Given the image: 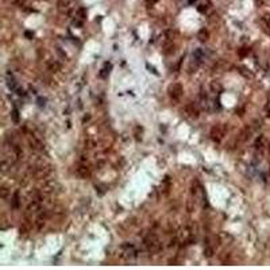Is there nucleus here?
I'll list each match as a JSON object with an SVG mask.
<instances>
[{"label":"nucleus","instance_id":"f257e3e1","mask_svg":"<svg viewBox=\"0 0 270 270\" xmlns=\"http://www.w3.org/2000/svg\"><path fill=\"white\" fill-rule=\"evenodd\" d=\"M145 246H146L147 251L151 252V254H155V252L161 251V249H162L161 240H159L158 238H157V235H154V234H150L149 236L145 239Z\"/></svg>","mask_w":270,"mask_h":270},{"label":"nucleus","instance_id":"f03ea898","mask_svg":"<svg viewBox=\"0 0 270 270\" xmlns=\"http://www.w3.org/2000/svg\"><path fill=\"white\" fill-rule=\"evenodd\" d=\"M120 257L123 258V259H134V258H136V249L132 245H130V243H126V245H122L120 247Z\"/></svg>","mask_w":270,"mask_h":270},{"label":"nucleus","instance_id":"7ed1b4c3","mask_svg":"<svg viewBox=\"0 0 270 270\" xmlns=\"http://www.w3.org/2000/svg\"><path fill=\"white\" fill-rule=\"evenodd\" d=\"M169 96H170V99H172L173 101H178L182 97V93H184V88H182V85L181 84H178V83H174V84H172V85L169 86Z\"/></svg>","mask_w":270,"mask_h":270},{"label":"nucleus","instance_id":"20e7f679","mask_svg":"<svg viewBox=\"0 0 270 270\" xmlns=\"http://www.w3.org/2000/svg\"><path fill=\"white\" fill-rule=\"evenodd\" d=\"M226 135V126H215L211 131V138L213 139L215 142H220Z\"/></svg>","mask_w":270,"mask_h":270},{"label":"nucleus","instance_id":"39448f33","mask_svg":"<svg viewBox=\"0 0 270 270\" xmlns=\"http://www.w3.org/2000/svg\"><path fill=\"white\" fill-rule=\"evenodd\" d=\"M184 111H185V114L189 116V118H192V119L199 118V108L194 106V103L187 104V106H185V108H184Z\"/></svg>","mask_w":270,"mask_h":270},{"label":"nucleus","instance_id":"423d86ee","mask_svg":"<svg viewBox=\"0 0 270 270\" xmlns=\"http://www.w3.org/2000/svg\"><path fill=\"white\" fill-rule=\"evenodd\" d=\"M58 8H60V11L63 14H70V11H72L70 2H69V0H62V2L58 3Z\"/></svg>","mask_w":270,"mask_h":270},{"label":"nucleus","instance_id":"0eeeda50","mask_svg":"<svg viewBox=\"0 0 270 270\" xmlns=\"http://www.w3.org/2000/svg\"><path fill=\"white\" fill-rule=\"evenodd\" d=\"M77 174L81 177V178H86V177H89V168L86 166V165H84V164H81V165H78V168H77Z\"/></svg>","mask_w":270,"mask_h":270},{"label":"nucleus","instance_id":"6e6552de","mask_svg":"<svg viewBox=\"0 0 270 270\" xmlns=\"http://www.w3.org/2000/svg\"><path fill=\"white\" fill-rule=\"evenodd\" d=\"M261 26H262V30L265 31L266 34H270V15L262 16V19H261Z\"/></svg>","mask_w":270,"mask_h":270},{"label":"nucleus","instance_id":"1a4fd4ad","mask_svg":"<svg viewBox=\"0 0 270 270\" xmlns=\"http://www.w3.org/2000/svg\"><path fill=\"white\" fill-rule=\"evenodd\" d=\"M28 143L31 145V147H33V149H35V150H41L42 149V142L39 141L38 138H35V136L34 135H30L28 136Z\"/></svg>","mask_w":270,"mask_h":270},{"label":"nucleus","instance_id":"9d476101","mask_svg":"<svg viewBox=\"0 0 270 270\" xmlns=\"http://www.w3.org/2000/svg\"><path fill=\"white\" fill-rule=\"evenodd\" d=\"M197 38L201 41V42H205V41H208V38H210V33H208L207 30H200Z\"/></svg>","mask_w":270,"mask_h":270},{"label":"nucleus","instance_id":"9b49d317","mask_svg":"<svg viewBox=\"0 0 270 270\" xmlns=\"http://www.w3.org/2000/svg\"><path fill=\"white\" fill-rule=\"evenodd\" d=\"M174 51H176V46H174L173 43H170V45H165V49H164L165 54H173Z\"/></svg>","mask_w":270,"mask_h":270},{"label":"nucleus","instance_id":"f8f14e48","mask_svg":"<svg viewBox=\"0 0 270 270\" xmlns=\"http://www.w3.org/2000/svg\"><path fill=\"white\" fill-rule=\"evenodd\" d=\"M109 69H111V63H106L104 69H101V72H100V77L106 78V77H107V74L109 73Z\"/></svg>","mask_w":270,"mask_h":270},{"label":"nucleus","instance_id":"ddd939ff","mask_svg":"<svg viewBox=\"0 0 270 270\" xmlns=\"http://www.w3.org/2000/svg\"><path fill=\"white\" fill-rule=\"evenodd\" d=\"M7 84H8V88H10V89H12V91H15V89H18V85H16L15 80H14L12 77H10V76H8V81H7Z\"/></svg>","mask_w":270,"mask_h":270},{"label":"nucleus","instance_id":"4468645a","mask_svg":"<svg viewBox=\"0 0 270 270\" xmlns=\"http://www.w3.org/2000/svg\"><path fill=\"white\" fill-rule=\"evenodd\" d=\"M12 207L14 208H18L19 207V192H15L14 193V196H12Z\"/></svg>","mask_w":270,"mask_h":270},{"label":"nucleus","instance_id":"2eb2a0df","mask_svg":"<svg viewBox=\"0 0 270 270\" xmlns=\"http://www.w3.org/2000/svg\"><path fill=\"white\" fill-rule=\"evenodd\" d=\"M204 255L207 258H211L213 255V249L210 247V246H207V247H205V250H204Z\"/></svg>","mask_w":270,"mask_h":270},{"label":"nucleus","instance_id":"dca6fc26","mask_svg":"<svg viewBox=\"0 0 270 270\" xmlns=\"http://www.w3.org/2000/svg\"><path fill=\"white\" fill-rule=\"evenodd\" d=\"M263 139H265V138H263L262 135H261L259 138L257 139V142H255V147H257V149H258V147H262V145H263Z\"/></svg>","mask_w":270,"mask_h":270},{"label":"nucleus","instance_id":"f3484780","mask_svg":"<svg viewBox=\"0 0 270 270\" xmlns=\"http://www.w3.org/2000/svg\"><path fill=\"white\" fill-rule=\"evenodd\" d=\"M2 197H3L4 200L8 197V189H7L5 187H3V188H2Z\"/></svg>","mask_w":270,"mask_h":270},{"label":"nucleus","instance_id":"a211bd4d","mask_svg":"<svg viewBox=\"0 0 270 270\" xmlns=\"http://www.w3.org/2000/svg\"><path fill=\"white\" fill-rule=\"evenodd\" d=\"M60 68V65H58L57 62H54V63H50V70L51 72H57V69Z\"/></svg>","mask_w":270,"mask_h":270},{"label":"nucleus","instance_id":"6ab92c4d","mask_svg":"<svg viewBox=\"0 0 270 270\" xmlns=\"http://www.w3.org/2000/svg\"><path fill=\"white\" fill-rule=\"evenodd\" d=\"M12 119H14L15 123H18V122H19V115H18V111H16V109L12 112Z\"/></svg>","mask_w":270,"mask_h":270},{"label":"nucleus","instance_id":"aec40b11","mask_svg":"<svg viewBox=\"0 0 270 270\" xmlns=\"http://www.w3.org/2000/svg\"><path fill=\"white\" fill-rule=\"evenodd\" d=\"M26 37H28V38H31V37H33V33H30V31H26Z\"/></svg>","mask_w":270,"mask_h":270},{"label":"nucleus","instance_id":"412c9836","mask_svg":"<svg viewBox=\"0 0 270 270\" xmlns=\"http://www.w3.org/2000/svg\"><path fill=\"white\" fill-rule=\"evenodd\" d=\"M147 2H149V3H154L155 0H147Z\"/></svg>","mask_w":270,"mask_h":270}]
</instances>
